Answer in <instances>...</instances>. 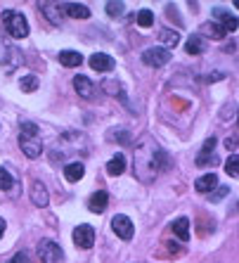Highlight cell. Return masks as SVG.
<instances>
[{
    "label": "cell",
    "instance_id": "7c38bea8",
    "mask_svg": "<svg viewBox=\"0 0 239 263\" xmlns=\"http://www.w3.org/2000/svg\"><path fill=\"white\" fill-rule=\"evenodd\" d=\"M62 10H64L69 17H74V19H88L90 17V10H88L83 3H64Z\"/></svg>",
    "mask_w": 239,
    "mask_h": 263
},
{
    "label": "cell",
    "instance_id": "4dcf8cb0",
    "mask_svg": "<svg viewBox=\"0 0 239 263\" xmlns=\"http://www.w3.org/2000/svg\"><path fill=\"white\" fill-rule=\"evenodd\" d=\"M116 138H118L121 142H128V140H130V135L126 133V130H121V133H114V130H111V133H109V140H116Z\"/></svg>",
    "mask_w": 239,
    "mask_h": 263
},
{
    "label": "cell",
    "instance_id": "2e32d148",
    "mask_svg": "<svg viewBox=\"0 0 239 263\" xmlns=\"http://www.w3.org/2000/svg\"><path fill=\"white\" fill-rule=\"evenodd\" d=\"M59 64H64V67H81V64H83V55L74 52V50H62Z\"/></svg>",
    "mask_w": 239,
    "mask_h": 263
},
{
    "label": "cell",
    "instance_id": "484cf974",
    "mask_svg": "<svg viewBox=\"0 0 239 263\" xmlns=\"http://www.w3.org/2000/svg\"><path fill=\"white\" fill-rule=\"evenodd\" d=\"M225 171H227V176H230V178H237L239 176V171H237V152L230 154V159H227V164H225Z\"/></svg>",
    "mask_w": 239,
    "mask_h": 263
},
{
    "label": "cell",
    "instance_id": "6da1fadb",
    "mask_svg": "<svg viewBox=\"0 0 239 263\" xmlns=\"http://www.w3.org/2000/svg\"><path fill=\"white\" fill-rule=\"evenodd\" d=\"M161 168H166V154L152 138H142L135 147V176L142 183H152L159 176Z\"/></svg>",
    "mask_w": 239,
    "mask_h": 263
},
{
    "label": "cell",
    "instance_id": "4316f807",
    "mask_svg": "<svg viewBox=\"0 0 239 263\" xmlns=\"http://www.w3.org/2000/svg\"><path fill=\"white\" fill-rule=\"evenodd\" d=\"M38 135V126L31 121H24L22 123V138H36Z\"/></svg>",
    "mask_w": 239,
    "mask_h": 263
},
{
    "label": "cell",
    "instance_id": "5bb4252c",
    "mask_svg": "<svg viewBox=\"0 0 239 263\" xmlns=\"http://www.w3.org/2000/svg\"><path fill=\"white\" fill-rule=\"evenodd\" d=\"M86 173V166L81 164V161H71V164L64 166V176H67L69 183H78L81 178Z\"/></svg>",
    "mask_w": 239,
    "mask_h": 263
},
{
    "label": "cell",
    "instance_id": "f546056e",
    "mask_svg": "<svg viewBox=\"0 0 239 263\" xmlns=\"http://www.w3.org/2000/svg\"><path fill=\"white\" fill-rule=\"evenodd\" d=\"M102 88H107V92H109V95H121V86H118V83H114V81H105V83H102Z\"/></svg>",
    "mask_w": 239,
    "mask_h": 263
},
{
    "label": "cell",
    "instance_id": "d6986e66",
    "mask_svg": "<svg viewBox=\"0 0 239 263\" xmlns=\"http://www.w3.org/2000/svg\"><path fill=\"white\" fill-rule=\"evenodd\" d=\"M123 171H126V157H123V154L111 157L109 164H107V173H109V176H121Z\"/></svg>",
    "mask_w": 239,
    "mask_h": 263
},
{
    "label": "cell",
    "instance_id": "cb8c5ba5",
    "mask_svg": "<svg viewBox=\"0 0 239 263\" xmlns=\"http://www.w3.org/2000/svg\"><path fill=\"white\" fill-rule=\"evenodd\" d=\"M12 185H14V178L10 176V171L5 166H0V190H10Z\"/></svg>",
    "mask_w": 239,
    "mask_h": 263
},
{
    "label": "cell",
    "instance_id": "ac0fdd59",
    "mask_svg": "<svg viewBox=\"0 0 239 263\" xmlns=\"http://www.w3.org/2000/svg\"><path fill=\"white\" fill-rule=\"evenodd\" d=\"M213 14H215V19L221 22V26L225 31H234V29H237V17H234V14L225 12V10H215Z\"/></svg>",
    "mask_w": 239,
    "mask_h": 263
},
{
    "label": "cell",
    "instance_id": "8fae6325",
    "mask_svg": "<svg viewBox=\"0 0 239 263\" xmlns=\"http://www.w3.org/2000/svg\"><path fill=\"white\" fill-rule=\"evenodd\" d=\"M194 187H196V192H213L215 187H218V176L211 171V173H206V176L196 178Z\"/></svg>",
    "mask_w": 239,
    "mask_h": 263
},
{
    "label": "cell",
    "instance_id": "ba28073f",
    "mask_svg": "<svg viewBox=\"0 0 239 263\" xmlns=\"http://www.w3.org/2000/svg\"><path fill=\"white\" fill-rule=\"evenodd\" d=\"M31 202L36 204V206H48V202H50V195H48V190H45V185L41 183V180H36V183L31 185Z\"/></svg>",
    "mask_w": 239,
    "mask_h": 263
},
{
    "label": "cell",
    "instance_id": "f1b7e54d",
    "mask_svg": "<svg viewBox=\"0 0 239 263\" xmlns=\"http://www.w3.org/2000/svg\"><path fill=\"white\" fill-rule=\"evenodd\" d=\"M55 7H57V5H52V3H45V5H43V12L48 14V19H50V22H52V24H59L62 19L55 14Z\"/></svg>",
    "mask_w": 239,
    "mask_h": 263
},
{
    "label": "cell",
    "instance_id": "d4e9b609",
    "mask_svg": "<svg viewBox=\"0 0 239 263\" xmlns=\"http://www.w3.org/2000/svg\"><path fill=\"white\" fill-rule=\"evenodd\" d=\"M19 88H22L24 92H33L38 88V79L36 76H24V79L19 81Z\"/></svg>",
    "mask_w": 239,
    "mask_h": 263
},
{
    "label": "cell",
    "instance_id": "d6a6232c",
    "mask_svg": "<svg viewBox=\"0 0 239 263\" xmlns=\"http://www.w3.org/2000/svg\"><path fill=\"white\" fill-rule=\"evenodd\" d=\"M7 263H29V256H26L24 251H22V254H14V256L10 258Z\"/></svg>",
    "mask_w": 239,
    "mask_h": 263
},
{
    "label": "cell",
    "instance_id": "44dd1931",
    "mask_svg": "<svg viewBox=\"0 0 239 263\" xmlns=\"http://www.w3.org/2000/svg\"><path fill=\"white\" fill-rule=\"evenodd\" d=\"M173 233L178 235L183 242H187V239H190V220L187 218H175L173 220Z\"/></svg>",
    "mask_w": 239,
    "mask_h": 263
},
{
    "label": "cell",
    "instance_id": "9a60e30c",
    "mask_svg": "<svg viewBox=\"0 0 239 263\" xmlns=\"http://www.w3.org/2000/svg\"><path fill=\"white\" fill-rule=\"evenodd\" d=\"M185 50H187L190 55H202V52H206V41H204L199 33H192L190 41L185 43Z\"/></svg>",
    "mask_w": 239,
    "mask_h": 263
},
{
    "label": "cell",
    "instance_id": "83f0119b",
    "mask_svg": "<svg viewBox=\"0 0 239 263\" xmlns=\"http://www.w3.org/2000/svg\"><path fill=\"white\" fill-rule=\"evenodd\" d=\"M123 3H107V14H109V17H121L123 14Z\"/></svg>",
    "mask_w": 239,
    "mask_h": 263
},
{
    "label": "cell",
    "instance_id": "30bf717a",
    "mask_svg": "<svg viewBox=\"0 0 239 263\" xmlns=\"http://www.w3.org/2000/svg\"><path fill=\"white\" fill-rule=\"evenodd\" d=\"M107 204H109V195H107V192H102V190L95 192V195L88 199V209H90L92 214H102V211L107 209Z\"/></svg>",
    "mask_w": 239,
    "mask_h": 263
},
{
    "label": "cell",
    "instance_id": "d590c367",
    "mask_svg": "<svg viewBox=\"0 0 239 263\" xmlns=\"http://www.w3.org/2000/svg\"><path fill=\"white\" fill-rule=\"evenodd\" d=\"M3 233H5V220L0 218V237H3Z\"/></svg>",
    "mask_w": 239,
    "mask_h": 263
},
{
    "label": "cell",
    "instance_id": "836d02e7",
    "mask_svg": "<svg viewBox=\"0 0 239 263\" xmlns=\"http://www.w3.org/2000/svg\"><path fill=\"white\" fill-rule=\"evenodd\" d=\"M213 149H215V138H209V140L204 142L202 152H213Z\"/></svg>",
    "mask_w": 239,
    "mask_h": 263
},
{
    "label": "cell",
    "instance_id": "5b68a950",
    "mask_svg": "<svg viewBox=\"0 0 239 263\" xmlns=\"http://www.w3.org/2000/svg\"><path fill=\"white\" fill-rule=\"evenodd\" d=\"M74 245L81 249H90L95 245V228L88 226V223H81L74 228Z\"/></svg>",
    "mask_w": 239,
    "mask_h": 263
},
{
    "label": "cell",
    "instance_id": "8992f818",
    "mask_svg": "<svg viewBox=\"0 0 239 263\" xmlns=\"http://www.w3.org/2000/svg\"><path fill=\"white\" fill-rule=\"evenodd\" d=\"M111 228H114V233L118 235L121 239H133V233H135V228H133V220L128 218V216H114L111 218Z\"/></svg>",
    "mask_w": 239,
    "mask_h": 263
},
{
    "label": "cell",
    "instance_id": "3957f363",
    "mask_svg": "<svg viewBox=\"0 0 239 263\" xmlns=\"http://www.w3.org/2000/svg\"><path fill=\"white\" fill-rule=\"evenodd\" d=\"M38 256H41L43 263H62L64 261V251L59 249L57 242H52V239H43V242L38 245Z\"/></svg>",
    "mask_w": 239,
    "mask_h": 263
},
{
    "label": "cell",
    "instance_id": "e0dca14e",
    "mask_svg": "<svg viewBox=\"0 0 239 263\" xmlns=\"http://www.w3.org/2000/svg\"><path fill=\"white\" fill-rule=\"evenodd\" d=\"M225 33H227V31L223 29L221 24H204V26H202V33H199V36H202L204 41H206V38L221 41V38H225Z\"/></svg>",
    "mask_w": 239,
    "mask_h": 263
},
{
    "label": "cell",
    "instance_id": "4fadbf2b",
    "mask_svg": "<svg viewBox=\"0 0 239 263\" xmlns=\"http://www.w3.org/2000/svg\"><path fill=\"white\" fill-rule=\"evenodd\" d=\"M22 140V149H24V154L29 157V159H36V157H41V152H43V145L36 140V138H19Z\"/></svg>",
    "mask_w": 239,
    "mask_h": 263
},
{
    "label": "cell",
    "instance_id": "7a4b0ae2",
    "mask_svg": "<svg viewBox=\"0 0 239 263\" xmlns=\"http://www.w3.org/2000/svg\"><path fill=\"white\" fill-rule=\"evenodd\" d=\"M3 24H5V31L12 38L29 36V22H26L24 14L14 12V10H5V12H3Z\"/></svg>",
    "mask_w": 239,
    "mask_h": 263
},
{
    "label": "cell",
    "instance_id": "1f68e13d",
    "mask_svg": "<svg viewBox=\"0 0 239 263\" xmlns=\"http://www.w3.org/2000/svg\"><path fill=\"white\" fill-rule=\"evenodd\" d=\"M227 192H230V187H218V190L211 195V202H218V199H221V197H225Z\"/></svg>",
    "mask_w": 239,
    "mask_h": 263
},
{
    "label": "cell",
    "instance_id": "52a82bcc",
    "mask_svg": "<svg viewBox=\"0 0 239 263\" xmlns=\"http://www.w3.org/2000/svg\"><path fill=\"white\" fill-rule=\"evenodd\" d=\"M90 67L95 69V71H111V69H114V64H116V62H114V57H109V55H105V52H95V55L90 57Z\"/></svg>",
    "mask_w": 239,
    "mask_h": 263
},
{
    "label": "cell",
    "instance_id": "277c9868",
    "mask_svg": "<svg viewBox=\"0 0 239 263\" xmlns=\"http://www.w3.org/2000/svg\"><path fill=\"white\" fill-rule=\"evenodd\" d=\"M171 50L161 48V45H156V48H147L145 52H142V62L147 64V67H164V64H168L171 62Z\"/></svg>",
    "mask_w": 239,
    "mask_h": 263
},
{
    "label": "cell",
    "instance_id": "603a6c76",
    "mask_svg": "<svg viewBox=\"0 0 239 263\" xmlns=\"http://www.w3.org/2000/svg\"><path fill=\"white\" fill-rule=\"evenodd\" d=\"M213 164H218V157H215L213 152H199V157H196V166L206 168V166H213Z\"/></svg>",
    "mask_w": 239,
    "mask_h": 263
},
{
    "label": "cell",
    "instance_id": "7402d4cb",
    "mask_svg": "<svg viewBox=\"0 0 239 263\" xmlns=\"http://www.w3.org/2000/svg\"><path fill=\"white\" fill-rule=\"evenodd\" d=\"M135 22H137V26H142V29H149V26L154 24V12H149V10H140L137 17H135Z\"/></svg>",
    "mask_w": 239,
    "mask_h": 263
},
{
    "label": "cell",
    "instance_id": "9c48e42d",
    "mask_svg": "<svg viewBox=\"0 0 239 263\" xmlns=\"http://www.w3.org/2000/svg\"><path fill=\"white\" fill-rule=\"evenodd\" d=\"M74 88L78 90L81 98H86V100L95 98V86H92V81L88 79V76H76V79H74Z\"/></svg>",
    "mask_w": 239,
    "mask_h": 263
},
{
    "label": "cell",
    "instance_id": "ffe728a7",
    "mask_svg": "<svg viewBox=\"0 0 239 263\" xmlns=\"http://www.w3.org/2000/svg\"><path fill=\"white\" fill-rule=\"evenodd\" d=\"M159 38H161V48H166V50H171V48H175V45L180 43V33L178 31H171V29H164L159 33Z\"/></svg>",
    "mask_w": 239,
    "mask_h": 263
},
{
    "label": "cell",
    "instance_id": "e575fe53",
    "mask_svg": "<svg viewBox=\"0 0 239 263\" xmlns=\"http://www.w3.org/2000/svg\"><path fill=\"white\" fill-rule=\"evenodd\" d=\"M234 145H237V138H227V140H225L227 149H234Z\"/></svg>",
    "mask_w": 239,
    "mask_h": 263
}]
</instances>
